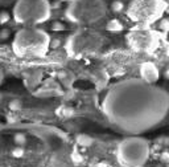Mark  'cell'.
Masks as SVG:
<instances>
[{
	"mask_svg": "<svg viewBox=\"0 0 169 167\" xmlns=\"http://www.w3.org/2000/svg\"><path fill=\"white\" fill-rule=\"evenodd\" d=\"M169 110V94L155 84L128 78L112 85L102 102V111L114 129L128 135H140L155 129Z\"/></svg>",
	"mask_w": 169,
	"mask_h": 167,
	"instance_id": "1",
	"label": "cell"
},
{
	"mask_svg": "<svg viewBox=\"0 0 169 167\" xmlns=\"http://www.w3.org/2000/svg\"><path fill=\"white\" fill-rule=\"evenodd\" d=\"M50 37L45 31L37 27H24L13 37L12 51L17 57L38 58L49 51Z\"/></svg>",
	"mask_w": 169,
	"mask_h": 167,
	"instance_id": "2",
	"label": "cell"
},
{
	"mask_svg": "<svg viewBox=\"0 0 169 167\" xmlns=\"http://www.w3.org/2000/svg\"><path fill=\"white\" fill-rule=\"evenodd\" d=\"M149 155V142L143 137H127L116 147V159L121 167H143Z\"/></svg>",
	"mask_w": 169,
	"mask_h": 167,
	"instance_id": "3",
	"label": "cell"
},
{
	"mask_svg": "<svg viewBox=\"0 0 169 167\" xmlns=\"http://www.w3.org/2000/svg\"><path fill=\"white\" fill-rule=\"evenodd\" d=\"M52 7L49 0H17L13 5L15 21L24 27H37L50 17Z\"/></svg>",
	"mask_w": 169,
	"mask_h": 167,
	"instance_id": "4",
	"label": "cell"
},
{
	"mask_svg": "<svg viewBox=\"0 0 169 167\" xmlns=\"http://www.w3.org/2000/svg\"><path fill=\"white\" fill-rule=\"evenodd\" d=\"M167 10L165 0H132L127 7V16L138 25L155 24L162 17Z\"/></svg>",
	"mask_w": 169,
	"mask_h": 167,
	"instance_id": "5",
	"label": "cell"
},
{
	"mask_svg": "<svg viewBox=\"0 0 169 167\" xmlns=\"http://www.w3.org/2000/svg\"><path fill=\"white\" fill-rule=\"evenodd\" d=\"M128 46L139 53H153L160 48L161 40L167 37L161 35V32L151 29L145 25H138L128 31L126 36Z\"/></svg>",
	"mask_w": 169,
	"mask_h": 167,
	"instance_id": "6",
	"label": "cell"
},
{
	"mask_svg": "<svg viewBox=\"0 0 169 167\" xmlns=\"http://www.w3.org/2000/svg\"><path fill=\"white\" fill-rule=\"evenodd\" d=\"M98 43H99V40L97 39V35L91 33H81L72 39L73 51L81 52V53L95 51L98 48Z\"/></svg>",
	"mask_w": 169,
	"mask_h": 167,
	"instance_id": "7",
	"label": "cell"
},
{
	"mask_svg": "<svg viewBox=\"0 0 169 167\" xmlns=\"http://www.w3.org/2000/svg\"><path fill=\"white\" fill-rule=\"evenodd\" d=\"M160 78V72L157 66L152 63H144L140 66V80L147 84H155Z\"/></svg>",
	"mask_w": 169,
	"mask_h": 167,
	"instance_id": "8",
	"label": "cell"
},
{
	"mask_svg": "<svg viewBox=\"0 0 169 167\" xmlns=\"http://www.w3.org/2000/svg\"><path fill=\"white\" fill-rule=\"evenodd\" d=\"M78 142L83 146H90L91 145V139L87 138V137H79L78 138Z\"/></svg>",
	"mask_w": 169,
	"mask_h": 167,
	"instance_id": "9",
	"label": "cell"
},
{
	"mask_svg": "<svg viewBox=\"0 0 169 167\" xmlns=\"http://www.w3.org/2000/svg\"><path fill=\"white\" fill-rule=\"evenodd\" d=\"M23 154H24V150H23L21 147H16L15 150L12 151V155L15 158H20V157H23Z\"/></svg>",
	"mask_w": 169,
	"mask_h": 167,
	"instance_id": "10",
	"label": "cell"
},
{
	"mask_svg": "<svg viewBox=\"0 0 169 167\" xmlns=\"http://www.w3.org/2000/svg\"><path fill=\"white\" fill-rule=\"evenodd\" d=\"M72 159H73V162H74V163H81V162H82L81 155L77 153V151H74V153H73V155H72Z\"/></svg>",
	"mask_w": 169,
	"mask_h": 167,
	"instance_id": "11",
	"label": "cell"
},
{
	"mask_svg": "<svg viewBox=\"0 0 169 167\" xmlns=\"http://www.w3.org/2000/svg\"><path fill=\"white\" fill-rule=\"evenodd\" d=\"M1 82H3V72L0 70V85H1Z\"/></svg>",
	"mask_w": 169,
	"mask_h": 167,
	"instance_id": "12",
	"label": "cell"
}]
</instances>
